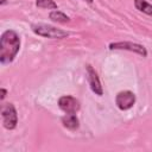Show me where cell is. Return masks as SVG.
Returning a JSON list of instances; mask_svg holds the SVG:
<instances>
[{"mask_svg":"<svg viewBox=\"0 0 152 152\" xmlns=\"http://www.w3.org/2000/svg\"><path fill=\"white\" fill-rule=\"evenodd\" d=\"M49 18L52 20V21H56V23H62V24H65L68 21H70V18L63 13L62 11H58V10H53L49 13Z\"/></svg>","mask_w":152,"mask_h":152,"instance_id":"cell-9","label":"cell"},{"mask_svg":"<svg viewBox=\"0 0 152 152\" xmlns=\"http://www.w3.org/2000/svg\"><path fill=\"white\" fill-rule=\"evenodd\" d=\"M86 71H87V78H88V82H89V86H90V89L94 94L101 96L103 94V89H102V86H101V82H100V78L97 76V72L94 70V68L91 65H87L86 66Z\"/></svg>","mask_w":152,"mask_h":152,"instance_id":"cell-7","label":"cell"},{"mask_svg":"<svg viewBox=\"0 0 152 152\" xmlns=\"http://www.w3.org/2000/svg\"><path fill=\"white\" fill-rule=\"evenodd\" d=\"M134 6L138 11L147 15H152V4L147 2L146 0H134Z\"/></svg>","mask_w":152,"mask_h":152,"instance_id":"cell-10","label":"cell"},{"mask_svg":"<svg viewBox=\"0 0 152 152\" xmlns=\"http://www.w3.org/2000/svg\"><path fill=\"white\" fill-rule=\"evenodd\" d=\"M135 103V94L131 90L119 91L115 96V104L120 110H128Z\"/></svg>","mask_w":152,"mask_h":152,"instance_id":"cell-5","label":"cell"},{"mask_svg":"<svg viewBox=\"0 0 152 152\" xmlns=\"http://www.w3.org/2000/svg\"><path fill=\"white\" fill-rule=\"evenodd\" d=\"M58 107L65 114H76L80 110V101L70 95H63L58 99Z\"/></svg>","mask_w":152,"mask_h":152,"instance_id":"cell-6","label":"cell"},{"mask_svg":"<svg viewBox=\"0 0 152 152\" xmlns=\"http://www.w3.org/2000/svg\"><path fill=\"white\" fill-rule=\"evenodd\" d=\"M61 121H62L63 127L69 131H76L80 126V121L76 114H65L64 116H62Z\"/></svg>","mask_w":152,"mask_h":152,"instance_id":"cell-8","label":"cell"},{"mask_svg":"<svg viewBox=\"0 0 152 152\" xmlns=\"http://www.w3.org/2000/svg\"><path fill=\"white\" fill-rule=\"evenodd\" d=\"M20 50V37L13 30H6L0 37V62L10 64Z\"/></svg>","mask_w":152,"mask_h":152,"instance_id":"cell-1","label":"cell"},{"mask_svg":"<svg viewBox=\"0 0 152 152\" xmlns=\"http://www.w3.org/2000/svg\"><path fill=\"white\" fill-rule=\"evenodd\" d=\"M36 5L40 8L57 10V4L53 0H36Z\"/></svg>","mask_w":152,"mask_h":152,"instance_id":"cell-11","label":"cell"},{"mask_svg":"<svg viewBox=\"0 0 152 152\" xmlns=\"http://www.w3.org/2000/svg\"><path fill=\"white\" fill-rule=\"evenodd\" d=\"M6 1H7V0H1V2H0V5H1V6H4V5L6 4Z\"/></svg>","mask_w":152,"mask_h":152,"instance_id":"cell-13","label":"cell"},{"mask_svg":"<svg viewBox=\"0 0 152 152\" xmlns=\"http://www.w3.org/2000/svg\"><path fill=\"white\" fill-rule=\"evenodd\" d=\"M31 30L37 36L44 37V38H50V39H62V38H65L69 36L68 31L57 28V27H55L52 25H48V24H32Z\"/></svg>","mask_w":152,"mask_h":152,"instance_id":"cell-2","label":"cell"},{"mask_svg":"<svg viewBox=\"0 0 152 152\" xmlns=\"http://www.w3.org/2000/svg\"><path fill=\"white\" fill-rule=\"evenodd\" d=\"M109 50H125V51H131L134 53H138L142 57H147V50L144 45L133 43V42H113L108 45Z\"/></svg>","mask_w":152,"mask_h":152,"instance_id":"cell-4","label":"cell"},{"mask_svg":"<svg viewBox=\"0 0 152 152\" xmlns=\"http://www.w3.org/2000/svg\"><path fill=\"white\" fill-rule=\"evenodd\" d=\"M1 119L2 126L6 129H14L18 124V114L13 103H4L1 106Z\"/></svg>","mask_w":152,"mask_h":152,"instance_id":"cell-3","label":"cell"},{"mask_svg":"<svg viewBox=\"0 0 152 152\" xmlns=\"http://www.w3.org/2000/svg\"><path fill=\"white\" fill-rule=\"evenodd\" d=\"M83 1H87V2H89V4H91V2H93V0H83Z\"/></svg>","mask_w":152,"mask_h":152,"instance_id":"cell-14","label":"cell"},{"mask_svg":"<svg viewBox=\"0 0 152 152\" xmlns=\"http://www.w3.org/2000/svg\"><path fill=\"white\" fill-rule=\"evenodd\" d=\"M6 94H7V90H6L5 88H1V96H0V100H1V101L6 97Z\"/></svg>","mask_w":152,"mask_h":152,"instance_id":"cell-12","label":"cell"}]
</instances>
